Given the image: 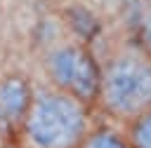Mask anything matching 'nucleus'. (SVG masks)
<instances>
[{
  "label": "nucleus",
  "instance_id": "obj_1",
  "mask_svg": "<svg viewBox=\"0 0 151 148\" xmlns=\"http://www.w3.org/2000/svg\"><path fill=\"white\" fill-rule=\"evenodd\" d=\"M26 148H78L90 132L87 106L54 87L33 92L19 127Z\"/></svg>",
  "mask_w": 151,
  "mask_h": 148
},
{
  "label": "nucleus",
  "instance_id": "obj_2",
  "mask_svg": "<svg viewBox=\"0 0 151 148\" xmlns=\"http://www.w3.org/2000/svg\"><path fill=\"white\" fill-rule=\"evenodd\" d=\"M99 106L130 122L151 108V54L142 47H123L99 66Z\"/></svg>",
  "mask_w": 151,
  "mask_h": 148
},
{
  "label": "nucleus",
  "instance_id": "obj_3",
  "mask_svg": "<svg viewBox=\"0 0 151 148\" xmlns=\"http://www.w3.org/2000/svg\"><path fill=\"white\" fill-rule=\"evenodd\" d=\"M45 70L54 89L76 96L85 106L97 101L99 63L85 45L80 42L54 45L45 54Z\"/></svg>",
  "mask_w": 151,
  "mask_h": 148
},
{
  "label": "nucleus",
  "instance_id": "obj_4",
  "mask_svg": "<svg viewBox=\"0 0 151 148\" xmlns=\"http://www.w3.org/2000/svg\"><path fill=\"white\" fill-rule=\"evenodd\" d=\"M31 99H33V87L24 75L0 78V117L12 132L21 127Z\"/></svg>",
  "mask_w": 151,
  "mask_h": 148
},
{
  "label": "nucleus",
  "instance_id": "obj_5",
  "mask_svg": "<svg viewBox=\"0 0 151 148\" xmlns=\"http://www.w3.org/2000/svg\"><path fill=\"white\" fill-rule=\"evenodd\" d=\"M130 148H151V108L127 122Z\"/></svg>",
  "mask_w": 151,
  "mask_h": 148
},
{
  "label": "nucleus",
  "instance_id": "obj_6",
  "mask_svg": "<svg viewBox=\"0 0 151 148\" xmlns=\"http://www.w3.org/2000/svg\"><path fill=\"white\" fill-rule=\"evenodd\" d=\"M78 148H130L127 139L113 129H90Z\"/></svg>",
  "mask_w": 151,
  "mask_h": 148
},
{
  "label": "nucleus",
  "instance_id": "obj_7",
  "mask_svg": "<svg viewBox=\"0 0 151 148\" xmlns=\"http://www.w3.org/2000/svg\"><path fill=\"white\" fill-rule=\"evenodd\" d=\"M139 38H142V49L151 54V12L142 19V26H139Z\"/></svg>",
  "mask_w": 151,
  "mask_h": 148
},
{
  "label": "nucleus",
  "instance_id": "obj_8",
  "mask_svg": "<svg viewBox=\"0 0 151 148\" xmlns=\"http://www.w3.org/2000/svg\"><path fill=\"white\" fill-rule=\"evenodd\" d=\"M9 132H12V129H9V127L5 125V120L0 117V148H5V143H7V136H9Z\"/></svg>",
  "mask_w": 151,
  "mask_h": 148
}]
</instances>
